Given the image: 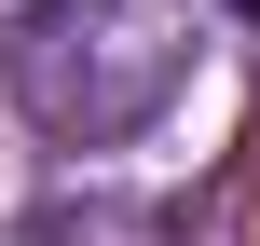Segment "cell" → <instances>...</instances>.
I'll use <instances>...</instances> for the list:
<instances>
[{
	"label": "cell",
	"mask_w": 260,
	"mask_h": 246,
	"mask_svg": "<svg viewBox=\"0 0 260 246\" xmlns=\"http://www.w3.org/2000/svg\"><path fill=\"white\" fill-rule=\"evenodd\" d=\"M233 14H247V27H260V0H233Z\"/></svg>",
	"instance_id": "cell-1"
}]
</instances>
